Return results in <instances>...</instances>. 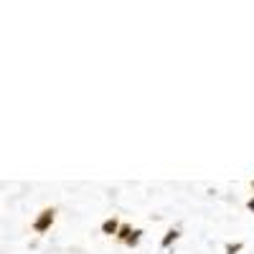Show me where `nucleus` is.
Segmentation results:
<instances>
[{"mask_svg": "<svg viewBox=\"0 0 254 254\" xmlns=\"http://www.w3.org/2000/svg\"><path fill=\"white\" fill-rule=\"evenodd\" d=\"M249 208H252V211H254V201H249Z\"/></svg>", "mask_w": 254, "mask_h": 254, "instance_id": "7ed1b4c3", "label": "nucleus"}, {"mask_svg": "<svg viewBox=\"0 0 254 254\" xmlns=\"http://www.w3.org/2000/svg\"><path fill=\"white\" fill-rule=\"evenodd\" d=\"M51 219H54V214H51V211H46V214H44V216H41V219L36 221V229H38V231H44V229L51 224Z\"/></svg>", "mask_w": 254, "mask_h": 254, "instance_id": "f257e3e1", "label": "nucleus"}, {"mask_svg": "<svg viewBox=\"0 0 254 254\" xmlns=\"http://www.w3.org/2000/svg\"><path fill=\"white\" fill-rule=\"evenodd\" d=\"M115 229H117L115 221H107V224H104V231H115Z\"/></svg>", "mask_w": 254, "mask_h": 254, "instance_id": "f03ea898", "label": "nucleus"}]
</instances>
